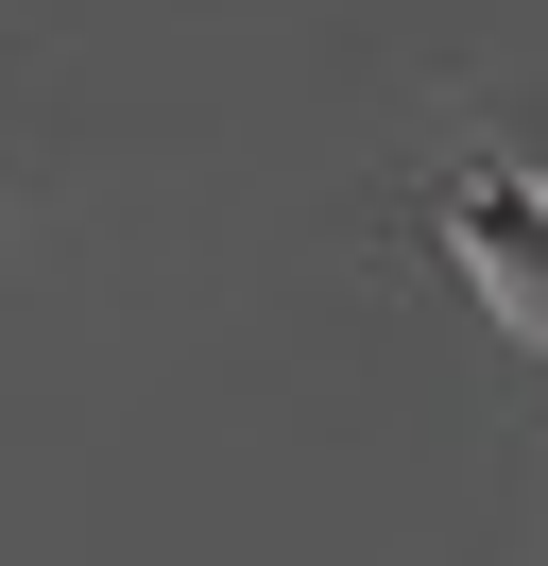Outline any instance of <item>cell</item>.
<instances>
[{"label":"cell","mask_w":548,"mask_h":566,"mask_svg":"<svg viewBox=\"0 0 548 566\" xmlns=\"http://www.w3.org/2000/svg\"><path fill=\"white\" fill-rule=\"evenodd\" d=\"M429 223H445V258H463L479 326L548 360V172H531L514 138H463V155L429 172Z\"/></svg>","instance_id":"obj_1"}]
</instances>
